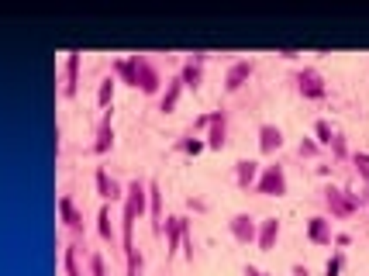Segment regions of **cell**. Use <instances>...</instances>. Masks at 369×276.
<instances>
[{
	"instance_id": "19",
	"label": "cell",
	"mask_w": 369,
	"mask_h": 276,
	"mask_svg": "<svg viewBox=\"0 0 369 276\" xmlns=\"http://www.w3.org/2000/svg\"><path fill=\"white\" fill-rule=\"evenodd\" d=\"M97 235H100L104 242H111V245L118 242V231H114V221H111V208H107V204L97 211Z\"/></svg>"
},
{
	"instance_id": "31",
	"label": "cell",
	"mask_w": 369,
	"mask_h": 276,
	"mask_svg": "<svg viewBox=\"0 0 369 276\" xmlns=\"http://www.w3.org/2000/svg\"><path fill=\"white\" fill-rule=\"evenodd\" d=\"M331 156H335V159H345V156H349V145H345V135H342V131L331 138Z\"/></svg>"
},
{
	"instance_id": "2",
	"label": "cell",
	"mask_w": 369,
	"mask_h": 276,
	"mask_svg": "<svg viewBox=\"0 0 369 276\" xmlns=\"http://www.w3.org/2000/svg\"><path fill=\"white\" fill-rule=\"evenodd\" d=\"M131 59H135V90H142L145 97H156V94H159V87H163L159 69H156L145 55H131Z\"/></svg>"
},
{
	"instance_id": "21",
	"label": "cell",
	"mask_w": 369,
	"mask_h": 276,
	"mask_svg": "<svg viewBox=\"0 0 369 276\" xmlns=\"http://www.w3.org/2000/svg\"><path fill=\"white\" fill-rule=\"evenodd\" d=\"M180 80H183V87L197 90V87L204 83V66H200V62H193V59H186V62H183V73H180Z\"/></svg>"
},
{
	"instance_id": "16",
	"label": "cell",
	"mask_w": 369,
	"mask_h": 276,
	"mask_svg": "<svg viewBox=\"0 0 369 276\" xmlns=\"http://www.w3.org/2000/svg\"><path fill=\"white\" fill-rule=\"evenodd\" d=\"M114 149V124H111V110L104 114V121H100V128H97V142H93V156H107Z\"/></svg>"
},
{
	"instance_id": "36",
	"label": "cell",
	"mask_w": 369,
	"mask_h": 276,
	"mask_svg": "<svg viewBox=\"0 0 369 276\" xmlns=\"http://www.w3.org/2000/svg\"><path fill=\"white\" fill-rule=\"evenodd\" d=\"M290 276H310V270H308V266H294V270H290Z\"/></svg>"
},
{
	"instance_id": "1",
	"label": "cell",
	"mask_w": 369,
	"mask_h": 276,
	"mask_svg": "<svg viewBox=\"0 0 369 276\" xmlns=\"http://www.w3.org/2000/svg\"><path fill=\"white\" fill-rule=\"evenodd\" d=\"M324 208L331 218H352L363 208V190H345V187H324Z\"/></svg>"
},
{
	"instance_id": "33",
	"label": "cell",
	"mask_w": 369,
	"mask_h": 276,
	"mask_svg": "<svg viewBox=\"0 0 369 276\" xmlns=\"http://www.w3.org/2000/svg\"><path fill=\"white\" fill-rule=\"evenodd\" d=\"M335 245H338V249H345V245H352V235H345V231H338V235H335Z\"/></svg>"
},
{
	"instance_id": "32",
	"label": "cell",
	"mask_w": 369,
	"mask_h": 276,
	"mask_svg": "<svg viewBox=\"0 0 369 276\" xmlns=\"http://www.w3.org/2000/svg\"><path fill=\"white\" fill-rule=\"evenodd\" d=\"M183 256L193 263V231H190V221H186V235H183Z\"/></svg>"
},
{
	"instance_id": "11",
	"label": "cell",
	"mask_w": 369,
	"mask_h": 276,
	"mask_svg": "<svg viewBox=\"0 0 369 276\" xmlns=\"http://www.w3.org/2000/svg\"><path fill=\"white\" fill-rule=\"evenodd\" d=\"M308 238L314 245H331V242H335L331 218H328V215H314V218H308Z\"/></svg>"
},
{
	"instance_id": "26",
	"label": "cell",
	"mask_w": 369,
	"mask_h": 276,
	"mask_svg": "<svg viewBox=\"0 0 369 276\" xmlns=\"http://www.w3.org/2000/svg\"><path fill=\"white\" fill-rule=\"evenodd\" d=\"M352 166H356V176H359L363 183H369V152H356V156H352Z\"/></svg>"
},
{
	"instance_id": "28",
	"label": "cell",
	"mask_w": 369,
	"mask_h": 276,
	"mask_svg": "<svg viewBox=\"0 0 369 276\" xmlns=\"http://www.w3.org/2000/svg\"><path fill=\"white\" fill-rule=\"evenodd\" d=\"M342 266H345V256H342V252H335V256L324 263V276H342Z\"/></svg>"
},
{
	"instance_id": "8",
	"label": "cell",
	"mask_w": 369,
	"mask_h": 276,
	"mask_svg": "<svg viewBox=\"0 0 369 276\" xmlns=\"http://www.w3.org/2000/svg\"><path fill=\"white\" fill-rule=\"evenodd\" d=\"M163 235H166V256H176L180 245H183V235H186V218L183 215H170L166 224H163Z\"/></svg>"
},
{
	"instance_id": "14",
	"label": "cell",
	"mask_w": 369,
	"mask_h": 276,
	"mask_svg": "<svg viewBox=\"0 0 369 276\" xmlns=\"http://www.w3.org/2000/svg\"><path fill=\"white\" fill-rule=\"evenodd\" d=\"M280 231H283V224H280V218H266L259 221V249L262 252H273L276 249V242H280Z\"/></svg>"
},
{
	"instance_id": "29",
	"label": "cell",
	"mask_w": 369,
	"mask_h": 276,
	"mask_svg": "<svg viewBox=\"0 0 369 276\" xmlns=\"http://www.w3.org/2000/svg\"><path fill=\"white\" fill-rule=\"evenodd\" d=\"M86 266H90V276H107V266H104V256L100 252H90Z\"/></svg>"
},
{
	"instance_id": "30",
	"label": "cell",
	"mask_w": 369,
	"mask_h": 276,
	"mask_svg": "<svg viewBox=\"0 0 369 276\" xmlns=\"http://www.w3.org/2000/svg\"><path fill=\"white\" fill-rule=\"evenodd\" d=\"M297 152H301V159H314V156L321 152V145H317L314 138H301V145H297Z\"/></svg>"
},
{
	"instance_id": "37",
	"label": "cell",
	"mask_w": 369,
	"mask_h": 276,
	"mask_svg": "<svg viewBox=\"0 0 369 276\" xmlns=\"http://www.w3.org/2000/svg\"><path fill=\"white\" fill-rule=\"evenodd\" d=\"M363 208H369V183L363 187Z\"/></svg>"
},
{
	"instance_id": "7",
	"label": "cell",
	"mask_w": 369,
	"mask_h": 276,
	"mask_svg": "<svg viewBox=\"0 0 369 276\" xmlns=\"http://www.w3.org/2000/svg\"><path fill=\"white\" fill-rule=\"evenodd\" d=\"M204 142H207V149H214V152L225 149V142H228V117H225V110L207 114V135H204Z\"/></svg>"
},
{
	"instance_id": "6",
	"label": "cell",
	"mask_w": 369,
	"mask_h": 276,
	"mask_svg": "<svg viewBox=\"0 0 369 276\" xmlns=\"http://www.w3.org/2000/svg\"><path fill=\"white\" fill-rule=\"evenodd\" d=\"M228 231H232V238H235L239 245L259 242V221L252 218V215H232V218H228Z\"/></svg>"
},
{
	"instance_id": "24",
	"label": "cell",
	"mask_w": 369,
	"mask_h": 276,
	"mask_svg": "<svg viewBox=\"0 0 369 276\" xmlns=\"http://www.w3.org/2000/svg\"><path fill=\"white\" fill-rule=\"evenodd\" d=\"M176 149H180L183 156H200V152L207 149V142H204L200 135H186V138H180V142H176Z\"/></svg>"
},
{
	"instance_id": "15",
	"label": "cell",
	"mask_w": 369,
	"mask_h": 276,
	"mask_svg": "<svg viewBox=\"0 0 369 276\" xmlns=\"http://www.w3.org/2000/svg\"><path fill=\"white\" fill-rule=\"evenodd\" d=\"M149 215H152V231L163 235V221H166V215H163V190H159L156 180H149Z\"/></svg>"
},
{
	"instance_id": "5",
	"label": "cell",
	"mask_w": 369,
	"mask_h": 276,
	"mask_svg": "<svg viewBox=\"0 0 369 276\" xmlns=\"http://www.w3.org/2000/svg\"><path fill=\"white\" fill-rule=\"evenodd\" d=\"M80 62H83L80 49H69L66 52V66H62V97L66 101H73L76 90H80Z\"/></svg>"
},
{
	"instance_id": "23",
	"label": "cell",
	"mask_w": 369,
	"mask_h": 276,
	"mask_svg": "<svg viewBox=\"0 0 369 276\" xmlns=\"http://www.w3.org/2000/svg\"><path fill=\"white\" fill-rule=\"evenodd\" d=\"M111 76H114L118 83L135 87V59H131V55H128V59H118V62H114V69H111Z\"/></svg>"
},
{
	"instance_id": "35",
	"label": "cell",
	"mask_w": 369,
	"mask_h": 276,
	"mask_svg": "<svg viewBox=\"0 0 369 276\" xmlns=\"http://www.w3.org/2000/svg\"><path fill=\"white\" fill-rule=\"evenodd\" d=\"M242 276H269V273H262L259 266H246V270H242Z\"/></svg>"
},
{
	"instance_id": "20",
	"label": "cell",
	"mask_w": 369,
	"mask_h": 276,
	"mask_svg": "<svg viewBox=\"0 0 369 276\" xmlns=\"http://www.w3.org/2000/svg\"><path fill=\"white\" fill-rule=\"evenodd\" d=\"M114 90H118V80H114V76H104L100 87H97V108L100 110L111 108V104H114Z\"/></svg>"
},
{
	"instance_id": "27",
	"label": "cell",
	"mask_w": 369,
	"mask_h": 276,
	"mask_svg": "<svg viewBox=\"0 0 369 276\" xmlns=\"http://www.w3.org/2000/svg\"><path fill=\"white\" fill-rule=\"evenodd\" d=\"M124 259H128V273H124V276H142V270H145V259H142V252H138V249H135L131 256H124Z\"/></svg>"
},
{
	"instance_id": "12",
	"label": "cell",
	"mask_w": 369,
	"mask_h": 276,
	"mask_svg": "<svg viewBox=\"0 0 369 276\" xmlns=\"http://www.w3.org/2000/svg\"><path fill=\"white\" fill-rule=\"evenodd\" d=\"M283 149V128L280 124H262L259 128V152L262 156H276Z\"/></svg>"
},
{
	"instance_id": "9",
	"label": "cell",
	"mask_w": 369,
	"mask_h": 276,
	"mask_svg": "<svg viewBox=\"0 0 369 276\" xmlns=\"http://www.w3.org/2000/svg\"><path fill=\"white\" fill-rule=\"evenodd\" d=\"M252 73H255V66H252L248 59L232 62V66H228V73H225V90H228V94H239L248 80H252Z\"/></svg>"
},
{
	"instance_id": "17",
	"label": "cell",
	"mask_w": 369,
	"mask_h": 276,
	"mask_svg": "<svg viewBox=\"0 0 369 276\" xmlns=\"http://www.w3.org/2000/svg\"><path fill=\"white\" fill-rule=\"evenodd\" d=\"M183 90H186L183 80H180V76H173V80L166 83V90L159 94V110H163V114H173L176 104H180V97H183Z\"/></svg>"
},
{
	"instance_id": "18",
	"label": "cell",
	"mask_w": 369,
	"mask_h": 276,
	"mask_svg": "<svg viewBox=\"0 0 369 276\" xmlns=\"http://www.w3.org/2000/svg\"><path fill=\"white\" fill-rule=\"evenodd\" d=\"M56 208H59V221L66 224V228H73V231H80V228H83V215L76 211V204H73V197H69V194H62Z\"/></svg>"
},
{
	"instance_id": "25",
	"label": "cell",
	"mask_w": 369,
	"mask_h": 276,
	"mask_svg": "<svg viewBox=\"0 0 369 276\" xmlns=\"http://www.w3.org/2000/svg\"><path fill=\"white\" fill-rule=\"evenodd\" d=\"M62 270H66V276H83L80 273V263H76V249H73V245L62 249Z\"/></svg>"
},
{
	"instance_id": "3",
	"label": "cell",
	"mask_w": 369,
	"mask_h": 276,
	"mask_svg": "<svg viewBox=\"0 0 369 276\" xmlns=\"http://www.w3.org/2000/svg\"><path fill=\"white\" fill-rule=\"evenodd\" d=\"M255 194H262V197H283L287 194V169L280 163L262 166V176L255 183Z\"/></svg>"
},
{
	"instance_id": "34",
	"label": "cell",
	"mask_w": 369,
	"mask_h": 276,
	"mask_svg": "<svg viewBox=\"0 0 369 276\" xmlns=\"http://www.w3.org/2000/svg\"><path fill=\"white\" fill-rule=\"evenodd\" d=\"M276 55H280V59H297V49H276Z\"/></svg>"
},
{
	"instance_id": "4",
	"label": "cell",
	"mask_w": 369,
	"mask_h": 276,
	"mask_svg": "<svg viewBox=\"0 0 369 276\" xmlns=\"http://www.w3.org/2000/svg\"><path fill=\"white\" fill-rule=\"evenodd\" d=\"M297 94H301L304 101H324V97H328V83H324V76H321L317 69L304 66V69L297 73Z\"/></svg>"
},
{
	"instance_id": "13",
	"label": "cell",
	"mask_w": 369,
	"mask_h": 276,
	"mask_svg": "<svg viewBox=\"0 0 369 276\" xmlns=\"http://www.w3.org/2000/svg\"><path fill=\"white\" fill-rule=\"evenodd\" d=\"M259 176H262V169H259L255 159H239L235 163V183H239V190H255Z\"/></svg>"
},
{
	"instance_id": "22",
	"label": "cell",
	"mask_w": 369,
	"mask_h": 276,
	"mask_svg": "<svg viewBox=\"0 0 369 276\" xmlns=\"http://www.w3.org/2000/svg\"><path fill=\"white\" fill-rule=\"evenodd\" d=\"M335 135H338V131L331 128L328 117H317V121H314V142H317L321 149H331V138H335Z\"/></svg>"
},
{
	"instance_id": "10",
	"label": "cell",
	"mask_w": 369,
	"mask_h": 276,
	"mask_svg": "<svg viewBox=\"0 0 369 276\" xmlns=\"http://www.w3.org/2000/svg\"><path fill=\"white\" fill-rule=\"evenodd\" d=\"M93 183H97V197H100V201H124V187L104 169V166H97Z\"/></svg>"
}]
</instances>
